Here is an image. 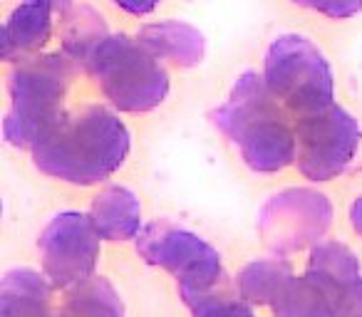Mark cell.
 Returning <instances> with one entry per match:
<instances>
[{
  "label": "cell",
  "instance_id": "12",
  "mask_svg": "<svg viewBox=\"0 0 362 317\" xmlns=\"http://www.w3.org/2000/svg\"><path fill=\"white\" fill-rule=\"evenodd\" d=\"M169 70H194L206 57V40L202 30L187 20L164 18L144 23L134 32Z\"/></svg>",
  "mask_w": 362,
  "mask_h": 317
},
{
  "label": "cell",
  "instance_id": "1",
  "mask_svg": "<svg viewBox=\"0 0 362 317\" xmlns=\"http://www.w3.org/2000/svg\"><path fill=\"white\" fill-rule=\"evenodd\" d=\"M134 134L124 114L105 100L70 107L35 139L30 162L37 174L72 189H100L127 167Z\"/></svg>",
  "mask_w": 362,
  "mask_h": 317
},
{
  "label": "cell",
  "instance_id": "9",
  "mask_svg": "<svg viewBox=\"0 0 362 317\" xmlns=\"http://www.w3.org/2000/svg\"><path fill=\"white\" fill-rule=\"evenodd\" d=\"M102 238L90 213L62 208L52 213L37 233L35 251L40 270L57 292L72 290L97 275L102 261Z\"/></svg>",
  "mask_w": 362,
  "mask_h": 317
},
{
  "label": "cell",
  "instance_id": "24",
  "mask_svg": "<svg viewBox=\"0 0 362 317\" xmlns=\"http://www.w3.org/2000/svg\"><path fill=\"white\" fill-rule=\"evenodd\" d=\"M42 3H47V6H52L57 13H65V11H70L72 6H75V0H42Z\"/></svg>",
  "mask_w": 362,
  "mask_h": 317
},
{
  "label": "cell",
  "instance_id": "18",
  "mask_svg": "<svg viewBox=\"0 0 362 317\" xmlns=\"http://www.w3.org/2000/svg\"><path fill=\"white\" fill-rule=\"evenodd\" d=\"M110 25H107L105 16L97 8L80 3L72 6L70 11L62 13V28H60V45L67 57L75 60L80 72L95 55V50L102 45L107 35H110Z\"/></svg>",
  "mask_w": 362,
  "mask_h": 317
},
{
  "label": "cell",
  "instance_id": "8",
  "mask_svg": "<svg viewBox=\"0 0 362 317\" xmlns=\"http://www.w3.org/2000/svg\"><path fill=\"white\" fill-rule=\"evenodd\" d=\"M298 159L293 172L305 184H332L342 179L362 151V121L335 102L327 109L296 121Z\"/></svg>",
  "mask_w": 362,
  "mask_h": 317
},
{
  "label": "cell",
  "instance_id": "16",
  "mask_svg": "<svg viewBox=\"0 0 362 317\" xmlns=\"http://www.w3.org/2000/svg\"><path fill=\"white\" fill-rule=\"evenodd\" d=\"M55 317H129V310L119 287L97 273L82 285L60 292Z\"/></svg>",
  "mask_w": 362,
  "mask_h": 317
},
{
  "label": "cell",
  "instance_id": "4",
  "mask_svg": "<svg viewBox=\"0 0 362 317\" xmlns=\"http://www.w3.org/2000/svg\"><path fill=\"white\" fill-rule=\"evenodd\" d=\"M82 75L95 82L100 97L124 116H146L171 95V70L129 32H110Z\"/></svg>",
  "mask_w": 362,
  "mask_h": 317
},
{
  "label": "cell",
  "instance_id": "19",
  "mask_svg": "<svg viewBox=\"0 0 362 317\" xmlns=\"http://www.w3.org/2000/svg\"><path fill=\"white\" fill-rule=\"evenodd\" d=\"M189 317H258V307L246 302L233 287H218L214 292L187 302Z\"/></svg>",
  "mask_w": 362,
  "mask_h": 317
},
{
  "label": "cell",
  "instance_id": "20",
  "mask_svg": "<svg viewBox=\"0 0 362 317\" xmlns=\"http://www.w3.org/2000/svg\"><path fill=\"white\" fill-rule=\"evenodd\" d=\"M291 3L327 20H352L362 13V0H291Z\"/></svg>",
  "mask_w": 362,
  "mask_h": 317
},
{
  "label": "cell",
  "instance_id": "21",
  "mask_svg": "<svg viewBox=\"0 0 362 317\" xmlns=\"http://www.w3.org/2000/svg\"><path fill=\"white\" fill-rule=\"evenodd\" d=\"M332 317H362V277L340 292Z\"/></svg>",
  "mask_w": 362,
  "mask_h": 317
},
{
  "label": "cell",
  "instance_id": "15",
  "mask_svg": "<svg viewBox=\"0 0 362 317\" xmlns=\"http://www.w3.org/2000/svg\"><path fill=\"white\" fill-rule=\"evenodd\" d=\"M303 270L322 280L340 297L342 290H347L352 282L362 277V261L360 253L347 241L327 236L305 253Z\"/></svg>",
  "mask_w": 362,
  "mask_h": 317
},
{
  "label": "cell",
  "instance_id": "13",
  "mask_svg": "<svg viewBox=\"0 0 362 317\" xmlns=\"http://www.w3.org/2000/svg\"><path fill=\"white\" fill-rule=\"evenodd\" d=\"M57 290L40 268L16 265L0 280V317H55Z\"/></svg>",
  "mask_w": 362,
  "mask_h": 317
},
{
  "label": "cell",
  "instance_id": "14",
  "mask_svg": "<svg viewBox=\"0 0 362 317\" xmlns=\"http://www.w3.org/2000/svg\"><path fill=\"white\" fill-rule=\"evenodd\" d=\"M296 275L293 258L278 256L268 251L266 256H253L243 263L233 275V290L251 302L253 307H271L278 292L286 287V282Z\"/></svg>",
  "mask_w": 362,
  "mask_h": 317
},
{
  "label": "cell",
  "instance_id": "7",
  "mask_svg": "<svg viewBox=\"0 0 362 317\" xmlns=\"http://www.w3.org/2000/svg\"><path fill=\"white\" fill-rule=\"evenodd\" d=\"M335 226V203L315 184L283 186L268 193L256 216L263 246L278 256L308 253L330 236Z\"/></svg>",
  "mask_w": 362,
  "mask_h": 317
},
{
  "label": "cell",
  "instance_id": "10",
  "mask_svg": "<svg viewBox=\"0 0 362 317\" xmlns=\"http://www.w3.org/2000/svg\"><path fill=\"white\" fill-rule=\"evenodd\" d=\"M92 223L105 243H132L144 231V206L127 184L110 181L95 191L87 206Z\"/></svg>",
  "mask_w": 362,
  "mask_h": 317
},
{
  "label": "cell",
  "instance_id": "2",
  "mask_svg": "<svg viewBox=\"0 0 362 317\" xmlns=\"http://www.w3.org/2000/svg\"><path fill=\"white\" fill-rule=\"evenodd\" d=\"M211 121L253 177L271 179L296 169V119L268 92L258 70L233 77L226 97L214 107Z\"/></svg>",
  "mask_w": 362,
  "mask_h": 317
},
{
  "label": "cell",
  "instance_id": "11",
  "mask_svg": "<svg viewBox=\"0 0 362 317\" xmlns=\"http://www.w3.org/2000/svg\"><path fill=\"white\" fill-rule=\"evenodd\" d=\"M55 8L42 0H21L6 18L0 45L3 60L16 65L33 55L45 52L55 35Z\"/></svg>",
  "mask_w": 362,
  "mask_h": 317
},
{
  "label": "cell",
  "instance_id": "22",
  "mask_svg": "<svg viewBox=\"0 0 362 317\" xmlns=\"http://www.w3.org/2000/svg\"><path fill=\"white\" fill-rule=\"evenodd\" d=\"M112 6L119 13H124V16L141 20V18H149L161 6V0H112Z\"/></svg>",
  "mask_w": 362,
  "mask_h": 317
},
{
  "label": "cell",
  "instance_id": "3",
  "mask_svg": "<svg viewBox=\"0 0 362 317\" xmlns=\"http://www.w3.org/2000/svg\"><path fill=\"white\" fill-rule=\"evenodd\" d=\"M80 67L62 50L40 52L11 67L3 136L18 151H30L35 139L70 109Z\"/></svg>",
  "mask_w": 362,
  "mask_h": 317
},
{
  "label": "cell",
  "instance_id": "5",
  "mask_svg": "<svg viewBox=\"0 0 362 317\" xmlns=\"http://www.w3.org/2000/svg\"><path fill=\"white\" fill-rule=\"evenodd\" d=\"M139 261L171 277L179 300L187 302L226 287L228 265L214 241L187 223L154 218L134 241Z\"/></svg>",
  "mask_w": 362,
  "mask_h": 317
},
{
  "label": "cell",
  "instance_id": "17",
  "mask_svg": "<svg viewBox=\"0 0 362 317\" xmlns=\"http://www.w3.org/2000/svg\"><path fill=\"white\" fill-rule=\"evenodd\" d=\"M337 305V292H332L315 275L300 270L286 282L273 305L271 317H332Z\"/></svg>",
  "mask_w": 362,
  "mask_h": 317
},
{
  "label": "cell",
  "instance_id": "6",
  "mask_svg": "<svg viewBox=\"0 0 362 317\" xmlns=\"http://www.w3.org/2000/svg\"><path fill=\"white\" fill-rule=\"evenodd\" d=\"M261 75L268 92L296 121L337 102L330 57L317 42L300 32H281L268 42Z\"/></svg>",
  "mask_w": 362,
  "mask_h": 317
},
{
  "label": "cell",
  "instance_id": "23",
  "mask_svg": "<svg viewBox=\"0 0 362 317\" xmlns=\"http://www.w3.org/2000/svg\"><path fill=\"white\" fill-rule=\"evenodd\" d=\"M347 223H350V231L362 241V189L352 193L347 201Z\"/></svg>",
  "mask_w": 362,
  "mask_h": 317
}]
</instances>
